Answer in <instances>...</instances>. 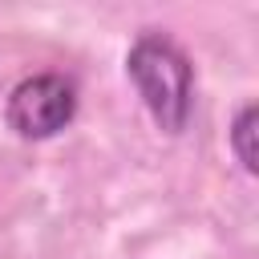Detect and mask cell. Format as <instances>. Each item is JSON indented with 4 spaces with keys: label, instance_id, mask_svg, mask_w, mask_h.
Here are the masks:
<instances>
[{
    "label": "cell",
    "instance_id": "6da1fadb",
    "mask_svg": "<svg viewBox=\"0 0 259 259\" xmlns=\"http://www.w3.org/2000/svg\"><path fill=\"white\" fill-rule=\"evenodd\" d=\"M125 73L166 134H182L194 113V65L162 32H142L125 53Z\"/></svg>",
    "mask_w": 259,
    "mask_h": 259
},
{
    "label": "cell",
    "instance_id": "7a4b0ae2",
    "mask_svg": "<svg viewBox=\"0 0 259 259\" xmlns=\"http://www.w3.org/2000/svg\"><path fill=\"white\" fill-rule=\"evenodd\" d=\"M77 113V85L65 73H32L24 77L4 105V121L16 138H53Z\"/></svg>",
    "mask_w": 259,
    "mask_h": 259
},
{
    "label": "cell",
    "instance_id": "3957f363",
    "mask_svg": "<svg viewBox=\"0 0 259 259\" xmlns=\"http://www.w3.org/2000/svg\"><path fill=\"white\" fill-rule=\"evenodd\" d=\"M255 117H259V109H255V101H247L231 121V150H235V158L243 162L247 174H255V166H259L255 162Z\"/></svg>",
    "mask_w": 259,
    "mask_h": 259
}]
</instances>
